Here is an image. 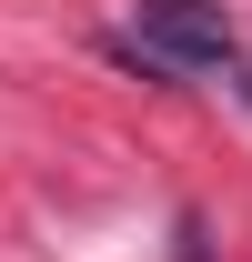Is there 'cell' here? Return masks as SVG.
Returning <instances> with one entry per match:
<instances>
[{
	"instance_id": "obj_1",
	"label": "cell",
	"mask_w": 252,
	"mask_h": 262,
	"mask_svg": "<svg viewBox=\"0 0 252 262\" xmlns=\"http://www.w3.org/2000/svg\"><path fill=\"white\" fill-rule=\"evenodd\" d=\"M131 40H141L172 81H182V71H222L232 61V10H222V0H141V10H131Z\"/></svg>"
},
{
	"instance_id": "obj_2",
	"label": "cell",
	"mask_w": 252,
	"mask_h": 262,
	"mask_svg": "<svg viewBox=\"0 0 252 262\" xmlns=\"http://www.w3.org/2000/svg\"><path fill=\"white\" fill-rule=\"evenodd\" d=\"M242 91H252V71H242Z\"/></svg>"
}]
</instances>
